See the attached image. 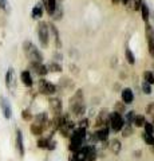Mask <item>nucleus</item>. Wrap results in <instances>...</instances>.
Returning <instances> with one entry per match:
<instances>
[{
	"instance_id": "obj_31",
	"label": "nucleus",
	"mask_w": 154,
	"mask_h": 161,
	"mask_svg": "<svg viewBox=\"0 0 154 161\" xmlns=\"http://www.w3.org/2000/svg\"><path fill=\"white\" fill-rule=\"evenodd\" d=\"M22 118H23L24 121H29V119H32V114L29 113V110H23Z\"/></svg>"
},
{
	"instance_id": "obj_25",
	"label": "nucleus",
	"mask_w": 154,
	"mask_h": 161,
	"mask_svg": "<svg viewBox=\"0 0 154 161\" xmlns=\"http://www.w3.org/2000/svg\"><path fill=\"white\" fill-rule=\"evenodd\" d=\"M48 71H54V73H59V71H62V66L61 64H58V63H51L50 66L47 67Z\"/></svg>"
},
{
	"instance_id": "obj_26",
	"label": "nucleus",
	"mask_w": 154,
	"mask_h": 161,
	"mask_svg": "<svg viewBox=\"0 0 154 161\" xmlns=\"http://www.w3.org/2000/svg\"><path fill=\"white\" fill-rule=\"evenodd\" d=\"M126 58H127V62L130 63V64H134V63H135V57L133 55V53H131V50H130V48H127V50H126Z\"/></svg>"
},
{
	"instance_id": "obj_12",
	"label": "nucleus",
	"mask_w": 154,
	"mask_h": 161,
	"mask_svg": "<svg viewBox=\"0 0 154 161\" xmlns=\"http://www.w3.org/2000/svg\"><path fill=\"white\" fill-rule=\"evenodd\" d=\"M43 4L46 7V11L50 15H54L56 11V0H43Z\"/></svg>"
},
{
	"instance_id": "obj_15",
	"label": "nucleus",
	"mask_w": 154,
	"mask_h": 161,
	"mask_svg": "<svg viewBox=\"0 0 154 161\" xmlns=\"http://www.w3.org/2000/svg\"><path fill=\"white\" fill-rule=\"evenodd\" d=\"M20 79H22V82L26 85V86L28 87H31L32 86V77H31V74H29V71H27V70H24V71H22L20 74Z\"/></svg>"
},
{
	"instance_id": "obj_34",
	"label": "nucleus",
	"mask_w": 154,
	"mask_h": 161,
	"mask_svg": "<svg viewBox=\"0 0 154 161\" xmlns=\"http://www.w3.org/2000/svg\"><path fill=\"white\" fill-rule=\"evenodd\" d=\"M135 117V112H129L126 114V122L127 124H133V119Z\"/></svg>"
},
{
	"instance_id": "obj_18",
	"label": "nucleus",
	"mask_w": 154,
	"mask_h": 161,
	"mask_svg": "<svg viewBox=\"0 0 154 161\" xmlns=\"http://www.w3.org/2000/svg\"><path fill=\"white\" fill-rule=\"evenodd\" d=\"M32 18L34 19H39L43 15V4L42 3H38L35 7L32 8Z\"/></svg>"
},
{
	"instance_id": "obj_21",
	"label": "nucleus",
	"mask_w": 154,
	"mask_h": 161,
	"mask_svg": "<svg viewBox=\"0 0 154 161\" xmlns=\"http://www.w3.org/2000/svg\"><path fill=\"white\" fill-rule=\"evenodd\" d=\"M145 122H146V119H145V117H143V115H135V117H134V119H133V124L135 125L137 128L143 126V125H145Z\"/></svg>"
},
{
	"instance_id": "obj_24",
	"label": "nucleus",
	"mask_w": 154,
	"mask_h": 161,
	"mask_svg": "<svg viewBox=\"0 0 154 161\" xmlns=\"http://www.w3.org/2000/svg\"><path fill=\"white\" fill-rule=\"evenodd\" d=\"M143 78H145V82H147L149 85L154 83V74L151 71H145L143 73Z\"/></svg>"
},
{
	"instance_id": "obj_29",
	"label": "nucleus",
	"mask_w": 154,
	"mask_h": 161,
	"mask_svg": "<svg viewBox=\"0 0 154 161\" xmlns=\"http://www.w3.org/2000/svg\"><path fill=\"white\" fill-rule=\"evenodd\" d=\"M50 28H51V31L54 32V35H55V43H56V47L61 46V40H59V34H58V30L55 28V26H50Z\"/></svg>"
},
{
	"instance_id": "obj_23",
	"label": "nucleus",
	"mask_w": 154,
	"mask_h": 161,
	"mask_svg": "<svg viewBox=\"0 0 154 161\" xmlns=\"http://www.w3.org/2000/svg\"><path fill=\"white\" fill-rule=\"evenodd\" d=\"M141 11H142V19L147 22L149 20V8L146 3H141Z\"/></svg>"
},
{
	"instance_id": "obj_37",
	"label": "nucleus",
	"mask_w": 154,
	"mask_h": 161,
	"mask_svg": "<svg viewBox=\"0 0 154 161\" xmlns=\"http://www.w3.org/2000/svg\"><path fill=\"white\" fill-rule=\"evenodd\" d=\"M111 2H113V3H118V2H119V0H111Z\"/></svg>"
},
{
	"instance_id": "obj_19",
	"label": "nucleus",
	"mask_w": 154,
	"mask_h": 161,
	"mask_svg": "<svg viewBox=\"0 0 154 161\" xmlns=\"http://www.w3.org/2000/svg\"><path fill=\"white\" fill-rule=\"evenodd\" d=\"M97 138L99 141H106L109 138V129L105 126L99 130V132H97Z\"/></svg>"
},
{
	"instance_id": "obj_3",
	"label": "nucleus",
	"mask_w": 154,
	"mask_h": 161,
	"mask_svg": "<svg viewBox=\"0 0 154 161\" xmlns=\"http://www.w3.org/2000/svg\"><path fill=\"white\" fill-rule=\"evenodd\" d=\"M86 138V129L78 128L77 130H74V133L71 134V141H70V149L77 152L82 148V145Z\"/></svg>"
},
{
	"instance_id": "obj_17",
	"label": "nucleus",
	"mask_w": 154,
	"mask_h": 161,
	"mask_svg": "<svg viewBox=\"0 0 154 161\" xmlns=\"http://www.w3.org/2000/svg\"><path fill=\"white\" fill-rule=\"evenodd\" d=\"M31 66L34 67V70H35V73L38 75H46L48 73V70L47 67L44 66L43 63H31Z\"/></svg>"
},
{
	"instance_id": "obj_6",
	"label": "nucleus",
	"mask_w": 154,
	"mask_h": 161,
	"mask_svg": "<svg viewBox=\"0 0 154 161\" xmlns=\"http://www.w3.org/2000/svg\"><path fill=\"white\" fill-rule=\"evenodd\" d=\"M39 92H40L42 94L50 95V94H54L56 92V87L54 86L51 82H48V80L40 79V80H39Z\"/></svg>"
},
{
	"instance_id": "obj_14",
	"label": "nucleus",
	"mask_w": 154,
	"mask_h": 161,
	"mask_svg": "<svg viewBox=\"0 0 154 161\" xmlns=\"http://www.w3.org/2000/svg\"><path fill=\"white\" fill-rule=\"evenodd\" d=\"M35 124L40 125V126H43L44 129H46L47 124H48V115H47V113H40V114H38L36 117H35Z\"/></svg>"
},
{
	"instance_id": "obj_2",
	"label": "nucleus",
	"mask_w": 154,
	"mask_h": 161,
	"mask_svg": "<svg viewBox=\"0 0 154 161\" xmlns=\"http://www.w3.org/2000/svg\"><path fill=\"white\" fill-rule=\"evenodd\" d=\"M70 109L72 110L74 115H82L84 113V103H83V93L82 90H78L75 95L70 99Z\"/></svg>"
},
{
	"instance_id": "obj_11",
	"label": "nucleus",
	"mask_w": 154,
	"mask_h": 161,
	"mask_svg": "<svg viewBox=\"0 0 154 161\" xmlns=\"http://www.w3.org/2000/svg\"><path fill=\"white\" fill-rule=\"evenodd\" d=\"M16 149H18V152L19 154L24 156V142H23V134H22V130H16Z\"/></svg>"
},
{
	"instance_id": "obj_32",
	"label": "nucleus",
	"mask_w": 154,
	"mask_h": 161,
	"mask_svg": "<svg viewBox=\"0 0 154 161\" xmlns=\"http://www.w3.org/2000/svg\"><path fill=\"white\" fill-rule=\"evenodd\" d=\"M142 90H143V93L145 94H150L151 93V86L147 82H143L142 83Z\"/></svg>"
},
{
	"instance_id": "obj_13",
	"label": "nucleus",
	"mask_w": 154,
	"mask_h": 161,
	"mask_svg": "<svg viewBox=\"0 0 154 161\" xmlns=\"http://www.w3.org/2000/svg\"><path fill=\"white\" fill-rule=\"evenodd\" d=\"M134 99V94L131 92V89H123L122 90V101L123 103H131Z\"/></svg>"
},
{
	"instance_id": "obj_36",
	"label": "nucleus",
	"mask_w": 154,
	"mask_h": 161,
	"mask_svg": "<svg viewBox=\"0 0 154 161\" xmlns=\"http://www.w3.org/2000/svg\"><path fill=\"white\" fill-rule=\"evenodd\" d=\"M146 112H147L149 115H151V117L154 118V102L150 103V105H149V106L146 108Z\"/></svg>"
},
{
	"instance_id": "obj_33",
	"label": "nucleus",
	"mask_w": 154,
	"mask_h": 161,
	"mask_svg": "<svg viewBox=\"0 0 154 161\" xmlns=\"http://www.w3.org/2000/svg\"><path fill=\"white\" fill-rule=\"evenodd\" d=\"M143 126H145V130H146L145 133H149V134H153V133H154V126H153L151 124L145 122V125H143Z\"/></svg>"
},
{
	"instance_id": "obj_20",
	"label": "nucleus",
	"mask_w": 154,
	"mask_h": 161,
	"mask_svg": "<svg viewBox=\"0 0 154 161\" xmlns=\"http://www.w3.org/2000/svg\"><path fill=\"white\" fill-rule=\"evenodd\" d=\"M43 132H44V128H43V126H40V125H38V124H35V122H34V124L31 125V133H32V134H35V136H40Z\"/></svg>"
},
{
	"instance_id": "obj_9",
	"label": "nucleus",
	"mask_w": 154,
	"mask_h": 161,
	"mask_svg": "<svg viewBox=\"0 0 154 161\" xmlns=\"http://www.w3.org/2000/svg\"><path fill=\"white\" fill-rule=\"evenodd\" d=\"M15 85H16V82H15V70L12 67H9L6 74V86L9 90H13Z\"/></svg>"
},
{
	"instance_id": "obj_28",
	"label": "nucleus",
	"mask_w": 154,
	"mask_h": 161,
	"mask_svg": "<svg viewBox=\"0 0 154 161\" xmlns=\"http://www.w3.org/2000/svg\"><path fill=\"white\" fill-rule=\"evenodd\" d=\"M48 142H50L48 138H40L38 141V147L42 148V149H47L48 148Z\"/></svg>"
},
{
	"instance_id": "obj_27",
	"label": "nucleus",
	"mask_w": 154,
	"mask_h": 161,
	"mask_svg": "<svg viewBox=\"0 0 154 161\" xmlns=\"http://www.w3.org/2000/svg\"><path fill=\"white\" fill-rule=\"evenodd\" d=\"M122 129H123L122 130V136H123V137H129V136L131 134V132H133L130 124H125V128H122Z\"/></svg>"
},
{
	"instance_id": "obj_4",
	"label": "nucleus",
	"mask_w": 154,
	"mask_h": 161,
	"mask_svg": "<svg viewBox=\"0 0 154 161\" xmlns=\"http://www.w3.org/2000/svg\"><path fill=\"white\" fill-rule=\"evenodd\" d=\"M107 124H110V128L114 130V132H119V130L123 128V125H125V121H123L122 115L118 112H114V113H111L110 115H109V122Z\"/></svg>"
},
{
	"instance_id": "obj_16",
	"label": "nucleus",
	"mask_w": 154,
	"mask_h": 161,
	"mask_svg": "<svg viewBox=\"0 0 154 161\" xmlns=\"http://www.w3.org/2000/svg\"><path fill=\"white\" fill-rule=\"evenodd\" d=\"M105 122H109V114H107V110H101V113H99L98 118H97V126H101V125H103Z\"/></svg>"
},
{
	"instance_id": "obj_8",
	"label": "nucleus",
	"mask_w": 154,
	"mask_h": 161,
	"mask_svg": "<svg viewBox=\"0 0 154 161\" xmlns=\"http://www.w3.org/2000/svg\"><path fill=\"white\" fill-rule=\"evenodd\" d=\"M0 108H2V112L3 115L6 117L7 119H9L12 117V108H11V103L6 97H2L0 98Z\"/></svg>"
},
{
	"instance_id": "obj_22",
	"label": "nucleus",
	"mask_w": 154,
	"mask_h": 161,
	"mask_svg": "<svg viewBox=\"0 0 154 161\" xmlns=\"http://www.w3.org/2000/svg\"><path fill=\"white\" fill-rule=\"evenodd\" d=\"M110 148H111V150L114 152V154H118L119 150H121V142H119L118 140H113L111 142H110Z\"/></svg>"
},
{
	"instance_id": "obj_5",
	"label": "nucleus",
	"mask_w": 154,
	"mask_h": 161,
	"mask_svg": "<svg viewBox=\"0 0 154 161\" xmlns=\"http://www.w3.org/2000/svg\"><path fill=\"white\" fill-rule=\"evenodd\" d=\"M38 38L39 42L43 47L48 46V39H50V32H48V26L44 22H40L38 24Z\"/></svg>"
},
{
	"instance_id": "obj_30",
	"label": "nucleus",
	"mask_w": 154,
	"mask_h": 161,
	"mask_svg": "<svg viewBox=\"0 0 154 161\" xmlns=\"http://www.w3.org/2000/svg\"><path fill=\"white\" fill-rule=\"evenodd\" d=\"M143 140L146 141V144H149V145H154V137H153V134L143 133Z\"/></svg>"
},
{
	"instance_id": "obj_1",
	"label": "nucleus",
	"mask_w": 154,
	"mask_h": 161,
	"mask_svg": "<svg viewBox=\"0 0 154 161\" xmlns=\"http://www.w3.org/2000/svg\"><path fill=\"white\" fill-rule=\"evenodd\" d=\"M23 50H24V54H26L27 59H29L31 63H42L43 62V55L42 53L38 50V47L34 44L32 42H26L23 43Z\"/></svg>"
},
{
	"instance_id": "obj_35",
	"label": "nucleus",
	"mask_w": 154,
	"mask_h": 161,
	"mask_svg": "<svg viewBox=\"0 0 154 161\" xmlns=\"http://www.w3.org/2000/svg\"><path fill=\"white\" fill-rule=\"evenodd\" d=\"M0 8L4 9V11H8V9H9L8 0H0Z\"/></svg>"
},
{
	"instance_id": "obj_10",
	"label": "nucleus",
	"mask_w": 154,
	"mask_h": 161,
	"mask_svg": "<svg viewBox=\"0 0 154 161\" xmlns=\"http://www.w3.org/2000/svg\"><path fill=\"white\" fill-rule=\"evenodd\" d=\"M50 109L52 110L54 114L59 115V114L62 113V101L59 99V98H52V99H50Z\"/></svg>"
},
{
	"instance_id": "obj_7",
	"label": "nucleus",
	"mask_w": 154,
	"mask_h": 161,
	"mask_svg": "<svg viewBox=\"0 0 154 161\" xmlns=\"http://www.w3.org/2000/svg\"><path fill=\"white\" fill-rule=\"evenodd\" d=\"M146 38H147V46H149V53L151 57H154V30L150 24H146Z\"/></svg>"
}]
</instances>
